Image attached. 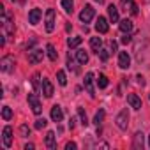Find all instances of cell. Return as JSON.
<instances>
[{
  "instance_id": "obj_45",
  "label": "cell",
  "mask_w": 150,
  "mask_h": 150,
  "mask_svg": "<svg viewBox=\"0 0 150 150\" xmlns=\"http://www.w3.org/2000/svg\"><path fill=\"white\" fill-rule=\"evenodd\" d=\"M148 145H150V136H148Z\"/></svg>"
},
{
  "instance_id": "obj_9",
  "label": "cell",
  "mask_w": 150,
  "mask_h": 150,
  "mask_svg": "<svg viewBox=\"0 0 150 150\" xmlns=\"http://www.w3.org/2000/svg\"><path fill=\"white\" fill-rule=\"evenodd\" d=\"M118 67L120 69H129L131 67V57L127 51H120L118 53Z\"/></svg>"
},
{
  "instance_id": "obj_34",
  "label": "cell",
  "mask_w": 150,
  "mask_h": 150,
  "mask_svg": "<svg viewBox=\"0 0 150 150\" xmlns=\"http://www.w3.org/2000/svg\"><path fill=\"white\" fill-rule=\"evenodd\" d=\"M120 41H122V44H129V42H131V41H132V37H131V35H129V34H124V37H122V39H120Z\"/></svg>"
},
{
  "instance_id": "obj_36",
  "label": "cell",
  "mask_w": 150,
  "mask_h": 150,
  "mask_svg": "<svg viewBox=\"0 0 150 150\" xmlns=\"http://www.w3.org/2000/svg\"><path fill=\"white\" fill-rule=\"evenodd\" d=\"M117 46H118V44H117V41H113V39H111V41H110V50H111L113 53L117 51Z\"/></svg>"
},
{
  "instance_id": "obj_40",
  "label": "cell",
  "mask_w": 150,
  "mask_h": 150,
  "mask_svg": "<svg viewBox=\"0 0 150 150\" xmlns=\"http://www.w3.org/2000/svg\"><path fill=\"white\" fill-rule=\"evenodd\" d=\"M34 148H35L34 143H27V145H25V150H34Z\"/></svg>"
},
{
  "instance_id": "obj_13",
  "label": "cell",
  "mask_w": 150,
  "mask_h": 150,
  "mask_svg": "<svg viewBox=\"0 0 150 150\" xmlns=\"http://www.w3.org/2000/svg\"><path fill=\"white\" fill-rule=\"evenodd\" d=\"M127 103H129L131 108H134V110H141V99H139L136 94H129V96H127Z\"/></svg>"
},
{
  "instance_id": "obj_16",
  "label": "cell",
  "mask_w": 150,
  "mask_h": 150,
  "mask_svg": "<svg viewBox=\"0 0 150 150\" xmlns=\"http://www.w3.org/2000/svg\"><path fill=\"white\" fill-rule=\"evenodd\" d=\"M132 27H134V25H132V21H131V20H127V18L120 21V30H122L124 34H131V32H132Z\"/></svg>"
},
{
  "instance_id": "obj_19",
  "label": "cell",
  "mask_w": 150,
  "mask_h": 150,
  "mask_svg": "<svg viewBox=\"0 0 150 150\" xmlns=\"http://www.w3.org/2000/svg\"><path fill=\"white\" fill-rule=\"evenodd\" d=\"M108 14H110V20L113 21V23H117L118 21V9H117V6H110L108 7Z\"/></svg>"
},
{
  "instance_id": "obj_4",
  "label": "cell",
  "mask_w": 150,
  "mask_h": 150,
  "mask_svg": "<svg viewBox=\"0 0 150 150\" xmlns=\"http://www.w3.org/2000/svg\"><path fill=\"white\" fill-rule=\"evenodd\" d=\"M28 104H30V108H32V111H34L35 115H41V111H42V104H41L37 94H28Z\"/></svg>"
},
{
  "instance_id": "obj_24",
  "label": "cell",
  "mask_w": 150,
  "mask_h": 150,
  "mask_svg": "<svg viewBox=\"0 0 150 150\" xmlns=\"http://www.w3.org/2000/svg\"><path fill=\"white\" fill-rule=\"evenodd\" d=\"M57 81H58V85H62V87L67 85V76H65L64 71H57Z\"/></svg>"
},
{
  "instance_id": "obj_10",
  "label": "cell",
  "mask_w": 150,
  "mask_h": 150,
  "mask_svg": "<svg viewBox=\"0 0 150 150\" xmlns=\"http://www.w3.org/2000/svg\"><path fill=\"white\" fill-rule=\"evenodd\" d=\"M41 18H42V13H41V9H37V7L28 13V21H30V25H37V23L41 21Z\"/></svg>"
},
{
  "instance_id": "obj_12",
  "label": "cell",
  "mask_w": 150,
  "mask_h": 150,
  "mask_svg": "<svg viewBox=\"0 0 150 150\" xmlns=\"http://www.w3.org/2000/svg\"><path fill=\"white\" fill-rule=\"evenodd\" d=\"M57 136H55V132L53 131H48V134H46V138H44V143H46V146L50 148V150H55L57 148V139H55Z\"/></svg>"
},
{
  "instance_id": "obj_21",
  "label": "cell",
  "mask_w": 150,
  "mask_h": 150,
  "mask_svg": "<svg viewBox=\"0 0 150 150\" xmlns=\"http://www.w3.org/2000/svg\"><path fill=\"white\" fill-rule=\"evenodd\" d=\"M46 53H48V57H50L51 62H55V60L58 58V53H57V50H55L53 44H48V46H46Z\"/></svg>"
},
{
  "instance_id": "obj_29",
  "label": "cell",
  "mask_w": 150,
  "mask_h": 150,
  "mask_svg": "<svg viewBox=\"0 0 150 150\" xmlns=\"http://www.w3.org/2000/svg\"><path fill=\"white\" fill-rule=\"evenodd\" d=\"M20 134H21L23 138H28V136H30V127H28L27 124H23V125L20 127Z\"/></svg>"
},
{
  "instance_id": "obj_30",
  "label": "cell",
  "mask_w": 150,
  "mask_h": 150,
  "mask_svg": "<svg viewBox=\"0 0 150 150\" xmlns=\"http://www.w3.org/2000/svg\"><path fill=\"white\" fill-rule=\"evenodd\" d=\"M32 85H34V88L35 90H42V85H39V74H34V76H32Z\"/></svg>"
},
{
  "instance_id": "obj_22",
  "label": "cell",
  "mask_w": 150,
  "mask_h": 150,
  "mask_svg": "<svg viewBox=\"0 0 150 150\" xmlns=\"http://www.w3.org/2000/svg\"><path fill=\"white\" fill-rule=\"evenodd\" d=\"M81 41H83V39H81L80 35H76V37H69L67 46H69V48H78V46L81 44Z\"/></svg>"
},
{
  "instance_id": "obj_2",
  "label": "cell",
  "mask_w": 150,
  "mask_h": 150,
  "mask_svg": "<svg viewBox=\"0 0 150 150\" xmlns=\"http://www.w3.org/2000/svg\"><path fill=\"white\" fill-rule=\"evenodd\" d=\"M115 122H117V127H118V129L125 131V129H127V125H129V111H127V110H122V111L117 115Z\"/></svg>"
},
{
  "instance_id": "obj_6",
  "label": "cell",
  "mask_w": 150,
  "mask_h": 150,
  "mask_svg": "<svg viewBox=\"0 0 150 150\" xmlns=\"http://www.w3.org/2000/svg\"><path fill=\"white\" fill-rule=\"evenodd\" d=\"M2 143L6 148H9L13 145V127L11 125H6L4 131H2Z\"/></svg>"
},
{
  "instance_id": "obj_27",
  "label": "cell",
  "mask_w": 150,
  "mask_h": 150,
  "mask_svg": "<svg viewBox=\"0 0 150 150\" xmlns=\"http://www.w3.org/2000/svg\"><path fill=\"white\" fill-rule=\"evenodd\" d=\"M78 115H80V120H81V124L87 127V125H88V118H87V113H85V110H83L81 106L78 108Z\"/></svg>"
},
{
  "instance_id": "obj_20",
  "label": "cell",
  "mask_w": 150,
  "mask_h": 150,
  "mask_svg": "<svg viewBox=\"0 0 150 150\" xmlns=\"http://www.w3.org/2000/svg\"><path fill=\"white\" fill-rule=\"evenodd\" d=\"M76 58H78V62H80L81 65H85V64L88 62V53H87L85 50H78V51H76Z\"/></svg>"
},
{
  "instance_id": "obj_41",
  "label": "cell",
  "mask_w": 150,
  "mask_h": 150,
  "mask_svg": "<svg viewBox=\"0 0 150 150\" xmlns=\"http://www.w3.org/2000/svg\"><path fill=\"white\" fill-rule=\"evenodd\" d=\"M74 122H76V120H74V118H71V120H69V129H74V125H76V124H74Z\"/></svg>"
},
{
  "instance_id": "obj_23",
  "label": "cell",
  "mask_w": 150,
  "mask_h": 150,
  "mask_svg": "<svg viewBox=\"0 0 150 150\" xmlns=\"http://www.w3.org/2000/svg\"><path fill=\"white\" fill-rule=\"evenodd\" d=\"M104 117H106V111H104V110H99V111L96 113V117H94V124H96V125H101L103 120H104Z\"/></svg>"
},
{
  "instance_id": "obj_17",
  "label": "cell",
  "mask_w": 150,
  "mask_h": 150,
  "mask_svg": "<svg viewBox=\"0 0 150 150\" xmlns=\"http://www.w3.org/2000/svg\"><path fill=\"white\" fill-rule=\"evenodd\" d=\"M90 48H92L96 53H99V50L103 48V39H101V37H92V39H90Z\"/></svg>"
},
{
  "instance_id": "obj_26",
  "label": "cell",
  "mask_w": 150,
  "mask_h": 150,
  "mask_svg": "<svg viewBox=\"0 0 150 150\" xmlns=\"http://www.w3.org/2000/svg\"><path fill=\"white\" fill-rule=\"evenodd\" d=\"M2 118H4V120H11V118H13V110H11L9 106H4V108H2Z\"/></svg>"
},
{
  "instance_id": "obj_28",
  "label": "cell",
  "mask_w": 150,
  "mask_h": 150,
  "mask_svg": "<svg viewBox=\"0 0 150 150\" xmlns=\"http://www.w3.org/2000/svg\"><path fill=\"white\" fill-rule=\"evenodd\" d=\"M97 85H99V88H106V87H108V78L104 76V74H99V80H97Z\"/></svg>"
},
{
  "instance_id": "obj_14",
  "label": "cell",
  "mask_w": 150,
  "mask_h": 150,
  "mask_svg": "<svg viewBox=\"0 0 150 150\" xmlns=\"http://www.w3.org/2000/svg\"><path fill=\"white\" fill-rule=\"evenodd\" d=\"M62 118H64V111H62V108L58 104H55L51 108V120L53 122H62Z\"/></svg>"
},
{
  "instance_id": "obj_1",
  "label": "cell",
  "mask_w": 150,
  "mask_h": 150,
  "mask_svg": "<svg viewBox=\"0 0 150 150\" xmlns=\"http://www.w3.org/2000/svg\"><path fill=\"white\" fill-rule=\"evenodd\" d=\"M55 23H57L55 9H48L46 16H44V28H46V32H53L55 30Z\"/></svg>"
},
{
  "instance_id": "obj_32",
  "label": "cell",
  "mask_w": 150,
  "mask_h": 150,
  "mask_svg": "<svg viewBox=\"0 0 150 150\" xmlns=\"http://www.w3.org/2000/svg\"><path fill=\"white\" fill-rule=\"evenodd\" d=\"M46 124H48V122H46L44 118H37V120H35V125H34V127L41 131V129H44V127H46Z\"/></svg>"
},
{
  "instance_id": "obj_43",
  "label": "cell",
  "mask_w": 150,
  "mask_h": 150,
  "mask_svg": "<svg viewBox=\"0 0 150 150\" xmlns=\"http://www.w3.org/2000/svg\"><path fill=\"white\" fill-rule=\"evenodd\" d=\"M96 2H99V4H104V0H96Z\"/></svg>"
},
{
  "instance_id": "obj_37",
  "label": "cell",
  "mask_w": 150,
  "mask_h": 150,
  "mask_svg": "<svg viewBox=\"0 0 150 150\" xmlns=\"http://www.w3.org/2000/svg\"><path fill=\"white\" fill-rule=\"evenodd\" d=\"M35 41H37V39H35V37H34V39H30V42H27V46H25V48H27V50H28V51H30V50H32V46H34V44H35Z\"/></svg>"
},
{
  "instance_id": "obj_31",
  "label": "cell",
  "mask_w": 150,
  "mask_h": 150,
  "mask_svg": "<svg viewBox=\"0 0 150 150\" xmlns=\"http://www.w3.org/2000/svg\"><path fill=\"white\" fill-rule=\"evenodd\" d=\"M97 55H99V58H101L103 62H106V60L110 58V53H108V50H103V48L99 50V53H97Z\"/></svg>"
},
{
  "instance_id": "obj_35",
  "label": "cell",
  "mask_w": 150,
  "mask_h": 150,
  "mask_svg": "<svg viewBox=\"0 0 150 150\" xmlns=\"http://www.w3.org/2000/svg\"><path fill=\"white\" fill-rule=\"evenodd\" d=\"M76 146H78V145L74 143V141H69V143L65 145V150H76Z\"/></svg>"
},
{
  "instance_id": "obj_15",
  "label": "cell",
  "mask_w": 150,
  "mask_h": 150,
  "mask_svg": "<svg viewBox=\"0 0 150 150\" xmlns=\"http://www.w3.org/2000/svg\"><path fill=\"white\" fill-rule=\"evenodd\" d=\"M53 92H55L53 83H51L50 80H42V94H44V97H51Z\"/></svg>"
},
{
  "instance_id": "obj_18",
  "label": "cell",
  "mask_w": 150,
  "mask_h": 150,
  "mask_svg": "<svg viewBox=\"0 0 150 150\" xmlns=\"http://www.w3.org/2000/svg\"><path fill=\"white\" fill-rule=\"evenodd\" d=\"M132 146H134L136 150H141V148H143V132H136V134H134Z\"/></svg>"
},
{
  "instance_id": "obj_11",
  "label": "cell",
  "mask_w": 150,
  "mask_h": 150,
  "mask_svg": "<svg viewBox=\"0 0 150 150\" xmlns=\"http://www.w3.org/2000/svg\"><path fill=\"white\" fill-rule=\"evenodd\" d=\"M96 30H97L99 34H106V32L110 30L108 20H106V18H103V16H99V20H97V23H96Z\"/></svg>"
},
{
  "instance_id": "obj_25",
  "label": "cell",
  "mask_w": 150,
  "mask_h": 150,
  "mask_svg": "<svg viewBox=\"0 0 150 150\" xmlns=\"http://www.w3.org/2000/svg\"><path fill=\"white\" fill-rule=\"evenodd\" d=\"M62 7H64V11L65 13H72V7H74V2L72 0H62Z\"/></svg>"
},
{
  "instance_id": "obj_33",
  "label": "cell",
  "mask_w": 150,
  "mask_h": 150,
  "mask_svg": "<svg viewBox=\"0 0 150 150\" xmlns=\"http://www.w3.org/2000/svg\"><path fill=\"white\" fill-rule=\"evenodd\" d=\"M129 11H131V14H132V16H136V14H138V6L132 2V4L129 6Z\"/></svg>"
},
{
  "instance_id": "obj_3",
  "label": "cell",
  "mask_w": 150,
  "mask_h": 150,
  "mask_svg": "<svg viewBox=\"0 0 150 150\" xmlns=\"http://www.w3.org/2000/svg\"><path fill=\"white\" fill-rule=\"evenodd\" d=\"M94 16H96V9H94L92 6H85V7L81 9V13H80V20H81L83 23H90V21L94 20Z\"/></svg>"
},
{
  "instance_id": "obj_7",
  "label": "cell",
  "mask_w": 150,
  "mask_h": 150,
  "mask_svg": "<svg viewBox=\"0 0 150 150\" xmlns=\"http://www.w3.org/2000/svg\"><path fill=\"white\" fill-rule=\"evenodd\" d=\"M83 85H85L87 92L94 97V96H96V88H94V72H87V74H85V81H83Z\"/></svg>"
},
{
  "instance_id": "obj_42",
  "label": "cell",
  "mask_w": 150,
  "mask_h": 150,
  "mask_svg": "<svg viewBox=\"0 0 150 150\" xmlns=\"http://www.w3.org/2000/svg\"><path fill=\"white\" fill-rule=\"evenodd\" d=\"M4 44H6V35L0 37V46H4Z\"/></svg>"
},
{
  "instance_id": "obj_38",
  "label": "cell",
  "mask_w": 150,
  "mask_h": 150,
  "mask_svg": "<svg viewBox=\"0 0 150 150\" xmlns=\"http://www.w3.org/2000/svg\"><path fill=\"white\" fill-rule=\"evenodd\" d=\"M136 80H138V85H141V87L145 85V78L143 76H136Z\"/></svg>"
},
{
  "instance_id": "obj_39",
  "label": "cell",
  "mask_w": 150,
  "mask_h": 150,
  "mask_svg": "<svg viewBox=\"0 0 150 150\" xmlns=\"http://www.w3.org/2000/svg\"><path fill=\"white\" fill-rule=\"evenodd\" d=\"M132 2H131V0H122V7H127L129 9V6H131Z\"/></svg>"
},
{
  "instance_id": "obj_5",
  "label": "cell",
  "mask_w": 150,
  "mask_h": 150,
  "mask_svg": "<svg viewBox=\"0 0 150 150\" xmlns=\"http://www.w3.org/2000/svg\"><path fill=\"white\" fill-rule=\"evenodd\" d=\"M0 69H2L4 72L14 71V57H11V55L2 57V60H0Z\"/></svg>"
},
{
  "instance_id": "obj_8",
  "label": "cell",
  "mask_w": 150,
  "mask_h": 150,
  "mask_svg": "<svg viewBox=\"0 0 150 150\" xmlns=\"http://www.w3.org/2000/svg\"><path fill=\"white\" fill-rule=\"evenodd\" d=\"M42 57H44V51H42V50H30V51H28V62H30V64H39V62H42Z\"/></svg>"
},
{
  "instance_id": "obj_44",
  "label": "cell",
  "mask_w": 150,
  "mask_h": 150,
  "mask_svg": "<svg viewBox=\"0 0 150 150\" xmlns=\"http://www.w3.org/2000/svg\"><path fill=\"white\" fill-rule=\"evenodd\" d=\"M143 2H145V4H148V2H150V0H143Z\"/></svg>"
}]
</instances>
